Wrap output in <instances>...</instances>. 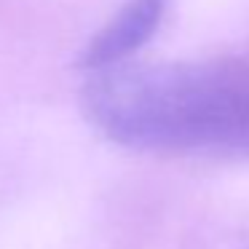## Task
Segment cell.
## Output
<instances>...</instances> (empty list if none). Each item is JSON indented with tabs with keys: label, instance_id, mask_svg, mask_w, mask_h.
Instances as JSON below:
<instances>
[{
	"label": "cell",
	"instance_id": "3",
	"mask_svg": "<svg viewBox=\"0 0 249 249\" xmlns=\"http://www.w3.org/2000/svg\"><path fill=\"white\" fill-rule=\"evenodd\" d=\"M247 249H249V247H247Z\"/></svg>",
	"mask_w": 249,
	"mask_h": 249
},
{
	"label": "cell",
	"instance_id": "1",
	"mask_svg": "<svg viewBox=\"0 0 249 249\" xmlns=\"http://www.w3.org/2000/svg\"><path fill=\"white\" fill-rule=\"evenodd\" d=\"M83 110L129 147L249 153V56L124 62L89 72Z\"/></svg>",
	"mask_w": 249,
	"mask_h": 249
},
{
	"label": "cell",
	"instance_id": "2",
	"mask_svg": "<svg viewBox=\"0 0 249 249\" xmlns=\"http://www.w3.org/2000/svg\"><path fill=\"white\" fill-rule=\"evenodd\" d=\"M166 3L169 0H126L121 11L81 51L78 67L86 72H99L129 62V56L142 49L158 30Z\"/></svg>",
	"mask_w": 249,
	"mask_h": 249
}]
</instances>
